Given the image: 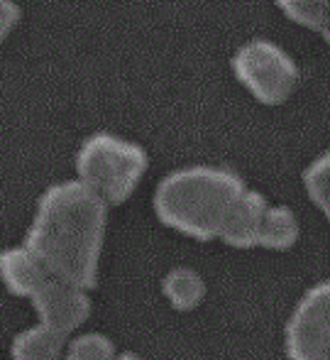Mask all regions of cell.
Returning <instances> with one entry per match:
<instances>
[{"label":"cell","instance_id":"cell-15","mask_svg":"<svg viewBox=\"0 0 330 360\" xmlns=\"http://www.w3.org/2000/svg\"><path fill=\"white\" fill-rule=\"evenodd\" d=\"M20 18H22V10H20L18 0H0V34H3V39L18 27Z\"/></svg>","mask_w":330,"mask_h":360},{"label":"cell","instance_id":"cell-2","mask_svg":"<svg viewBox=\"0 0 330 360\" xmlns=\"http://www.w3.org/2000/svg\"><path fill=\"white\" fill-rule=\"evenodd\" d=\"M247 184L223 165H186L159 179L152 196L154 216L194 240H218Z\"/></svg>","mask_w":330,"mask_h":360},{"label":"cell","instance_id":"cell-12","mask_svg":"<svg viewBox=\"0 0 330 360\" xmlns=\"http://www.w3.org/2000/svg\"><path fill=\"white\" fill-rule=\"evenodd\" d=\"M277 8L286 20H291L298 27H306L318 32L330 10V0H274Z\"/></svg>","mask_w":330,"mask_h":360},{"label":"cell","instance_id":"cell-11","mask_svg":"<svg viewBox=\"0 0 330 360\" xmlns=\"http://www.w3.org/2000/svg\"><path fill=\"white\" fill-rule=\"evenodd\" d=\"M303 189L330 223V147L313 157L311 165L303 169Z\"/></svg>","mask_w":330,"mask_h":360},{"label":"cell","instance_id":"cell-9","mask_svg":"<svg viewBox=\"0 0 330 360\" xmlns=\"http://www.w3.org/2000/svg\"><path fill=\"white\" fill-rule=\"evenodd\" d=\"M161 294L176 311H191L206 297V282L191 267H174L161 280Z\"/></svg>","mask_w":330,"mask_h":360},{"label":"cell","instance_id":"cell-6","mask_svg":"<svg viewBox=\"0 0 330 360\" xmlns=\"http://www.w3.org/2000/svg\"><path fill=\"white\" fill-rule=\"evenodd\" d=\"M267 199L255 189H245L237 204L232 206L230 216H227L225 226L220 231V238L225 245L237 248V250H247V248L260 245V231L262 221L267 214Z\"/></svg>","mask_w":330,"mask_h":360},{"label":"cell","instance_id":"cell-7","mask_svg":"<svg viewBox=\"0 0 330 360\" xmlns=\"http://www.w3.org/2000/svg\"><path fill=\"white\" fill-rule=\"evenodd\" d=\"M49 275L52 272L44 267V262L25 243L15 248H5L3 255H0V277H3L5 289L15 297L29 299L44 285Z\"/></svg>","mask_w":330,"mask_h":360},{"label":"cell","instance_id":"cell-10","mask_svg":"<svg viewBox=\"0 0 330 360\" xmlns=\"http://www.w3.org/2000/svg\"><path fill=\"white\" fill-rule=\"evenodd\" d=\"M298 240V221L289 206H267L260 231V248L267 250H289Z\"/></svg>","mask_w":330,"mask_h":360},{"label":"cell","instance_id":"cell-1","mask_svg":"<svg viewBox=\"0 0 330 360\" xmlns=\"http://www.w3.org/2000/svg\"><path fill=\"white\" fill-rule=\"evenodd\" d=\"M108 209L81 179L57 181L37 199L22 243L52 275L93 289L98 285Z\"/></svg>","mask_w":330,"mask_h":360},{"label":"cell","instance_id":"cell-4","mask_svg":"<svg viewBox=\"0 0 330 360\" xmlns=\"http://www.w3.org/2000/svg\"><path fill=\"white\" fill-rule=\"evenodd\" d=\"M230 69L237 84L264 105H282L298 86V64L267 37H252L235 49Z\"/></svg>","mask_w":330,"mask_h":360},{"label":"cell","instance_id":"cell-14","mask_svg":"<svg viewBox=\"0 0 330 360\" xmlns=\"http://www.w3.org/2000/svg\"><path fill=\"white\" fill-rule=\"evenodd\" d=\"M301 302H306L311 309H316L318 314L330 319V280H321L313 287H308L301 294Z\"/></svg>","mask_w":330,"mask_h":360},{"label":"cell","instance_id":"cell-5","mask_svg":"<svg viewBox=\"0 0 330 360\" xmlns=\"http://www.w3.org/2000/svg\"><path fill=\"white\" fill-rule=\"evenodd\" d=\"M29 302L39 321L57 328L64 336H71L91 316L88 289L57 275H49L44 285L29 297Z\"/></svg>","mask_w":330,"mask_h":360},{"label":"cell","instance_id":"cell-8","mask_svg":"<svg viewBox=\"0 0 330 360\" xmlns=\"http://www.w3.org/2000/svg\"><path fill=\"white\" fill-rule=\"evenodd\" d=\"M69 336L47 323H34L13 336L10 358L13 360H64Z\"/></svg>","mask_w":330,"mask_h":360},{"label":"cell","instance_id":"cell-13","mask_svg":"<svg viewBox=\"0 0 330 360\" xmlns=\"http://www.w3.org/2000/svg\"><path fill=\"white\" fill-rule=\"evenodd\" d=\"M115 346L105 333H81L66 343L64 360H113Z\"/></svg>","mask_w":330,"mask_h":360},{"label":"cell","instance_id":"cell-17","mask_svg":"<svg viewBox=\"0 0 330 360\" xmlns=\"http://www.w3.org/2000/svg\"><path fill=\"white\" fill-rule=\"evenodd\" d=\"M113 360H142L137 353H132V351H123V353H115V358Z\"/></svg>","mask_w":330,"mask_h":360},{"label":"cell","instance_id":"cell-18","mask_svg":"<svg viewBox=\"0 0 330 360\" xmlns=\"http://www.w3.org/2000/svg\"><path fill=\"white\" fill-rule=\"evenodd\" d=\"M318 360H330V351H326V353H323V356L318 358Z\"/></svg>","mask_w":330,"mask_h":360},{"label":"cell","instance_id":"cell-16","mask_svg":"<svg viewBox=\"0 0 330 360\" xmlns=\"http://www.w3.org/2000/svg\"><path fill=\"white\" fill-rule=\"evenodd\" d=\"M318 34H321V37H323V42H326V44H328V49H330V10H328L326 20H323L321 30H318Z\"/></svg>","mask_w":330,"mask_h":360},{"label":"cell","instance_id":"cell-3","mask_svg":"<svg viewBox=\"0 0 330 360\" xmlns=\"http://www.w3.org/2000/svg\"><path fill=\"white\" fill-rule=\"evenodd\" d=\"M76 179L108 206H120L135 194L150 167L145 147L113 133H93L76 150Z\"/></svg>","mask_w":330,"mask_h":360}]
</instances>
